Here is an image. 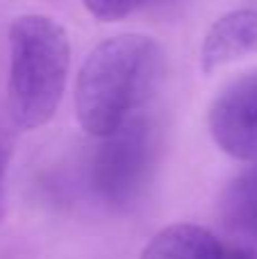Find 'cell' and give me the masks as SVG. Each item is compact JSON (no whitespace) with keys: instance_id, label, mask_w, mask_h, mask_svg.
<instances>
[{"instance_id":"277c9868","label":"cell","mask_w":257,"mask_h":259,"mask_svg":"<svg viewBox=\"0 0 257 259\" xmlns=\"http://www.w3.org/2000/svg\"><path fill=\"white\" fill-rule=\"evenodd\" d=\"M209 132L226 155L257 161V71L237 77L209 107Z\"/></svg>"},{"instance_id":"7a4b0ae2","label":"cell","mask_w":257,"mask_h":259,"mask_svg":"<svg viewBox=\"0 0 257 259\" xmlns=\"http://www.w3.org/2000/svg\"><path fill=\"white\" fill-rule=\"evenodd\" d=\"M68 66V34L57 21L25 14L9 25L7 109L14 127L36 130L55 116Z\"/></svg>"},{"instance_id":"3957f363","label":"cell","mask_w":257,"mask_h":259,"mask_svg":"<svg viewBox=\"0 0 257 259\" xmlns=\"http://www.w3.org/2000/svg\"><path fill=\"white\" fill-rule=\"evenodd\" d=\"M157 159V132L146 116H132L100 139L89 166L94 193L112 209H127L141 198Z\"/></svg>"},{"instance_id":"9c48e42d","label":"cell","mask_w":257,"mask_h":259,"mask_svg":"<svg viewBox=\"0 0 257 259\" xmlns=\"http://www.w3.org/2000/svg\"><path fill=\"white\" fill-rule=\"evenodd\" d=\"M9 150H12V134H9V130L5 127L3 123H0V180H3L5 164H7Z\"/></svg>"},{"instance_id":"5b68a950","label":"cell","mask_w":257,"mask_h":259,"mask_svg":"<svg viewBox=\"0 0 257 259\" xmlns=\"http://www.w3.org/2000/svg\"><path fill=\"white\" fill-rule=\"evenodd\" d=\"M257 53V9H237L207 30L200 46V68L212 73L246 55Z\"/></svg>"},{"instance_id":"8992f818","label":"cell","mask_w":257,"mask_h":259,"mask_svg":"<svg viewBox=\"0 0 257 259\" xmlns=\"http://www.w3.org/2000/svg\"><path fill=\"white\" fill-rule=\"evenodd\" d=\"M139 259H226V250L212 230L194 223H178L159 230Z\"/></svg>"},{"instance_id":"ba28073f","label":"cell","mask_w":257,"mask_h":259,"mask_svg":"<svg viewBox=\"0 0 257 259\" xmlns=\"http://www.w3.org/2000/svg\"><path fill=\"white\" fill-rule=\"evenodd\" d=\"M87 7V12L91 16H96L98 21L112 23V21H121L127 14H132L137 7H141L148 0H80Z\"/></svg>"},{"instance_id":"52a82bcc","label":"cell","mask_w":257,"mask_h":259,"mask_svg":"<svg viewBox=\"0 0 257 259\" xmlns=\"http://www.w3.org/2000/svg\"><path fill=\"white\" fill-rule=\"evenodd\" d=\"M219 209L230 232L257 241V161L228 184Z\"/></svg>"},{"instance_id":"6da1fadb","label":"cell","mask_w":257,"mask_h":259,"mask_svg":"<svg viewBox=\"0 0 257 259\" xmlns=\"http://www.w3.org/2000/svg\"><path fill=\"white\" fill-rule=\"evenodd\" d=\"M166 73L162 46L144 34H118L98 44L75 80V112L96 139L116 132L157 94Z\"/></svg>"},{"instance_id":"30bf717a","label":"cell","mask_w":257,"mask_h":259,"mask_svg":"<svg viewBox=\"0 0 257 259\" xmlns=\"http://www.w3.org/2000/svg\"><path fill=\"white\" fill-rule=\"evenodd\" d=\"M226 259H257V255L248 248H232L226 252Z\"/></svg>"}]
</instances>
